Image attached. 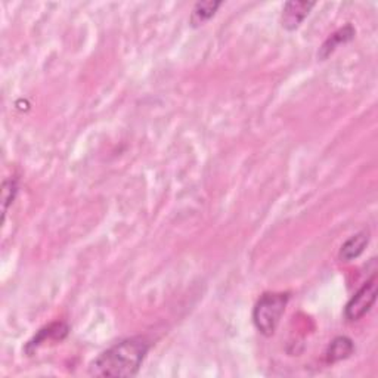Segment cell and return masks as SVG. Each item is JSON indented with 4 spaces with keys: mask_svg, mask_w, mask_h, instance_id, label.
Masks as SVG:
<instances>
[{
    "mask_svg": "<svg viewBox=\"0 0 378 378\" xmlns=\"http://www.w3.org/2000/svg\"><path fill=\"white\" fill-rule=\"evenodd\" d=\"M313 6L315 2H287L283 8L281 15V24L284 29L288 32L299 29Z\"/></svg>",
    "mask_w": 378,
    "mask_h": 378,
    "instance_id": "4",
    "label": "cell"
},
{
    "mask_svg": "<svg viewBox=\"0 0 378 378\" xmlns=\"http://www.w3.org/2000/svg\"><path fill=\"white\" fill-rule=\"evenodd\" d=\"M370 232L368 231H360L355 235H352L349 238V240L342 245L340 253H339V259L342 262H352L355 259H358L365 248L370 244Z\"/></svg>",
    "mask_w": 378,
    "mask_h": 378,
    "instance_id": "5",
    "label": "cell"
},
{
    "mask_svg": "<svg viewBox=\"0 0 378 378\" xmlns=\"http://www.w3.org/2000/svg\"><path fill=\"white\" fill-rule=\"evenodd\" d=\"M18 194V182L17 179H6L4 180V185H2V201H4V219L6 216V212H8V205L11 203H13V200H15Z\"/></svg>",
    "mask_w": 378,
    "mask_h": 378,
    "instance_id": "10",
    "label": "cell"
},
{
    "mask_svg": "<svg viewBox=\"0 0 378 378\" xmlns=\"http://www.w3.org/2000/svg\"><path fill=\"white\" fill-rule=\"evenodd\" d=\"M151 343L145 337L124 339L97 356L89 367L95 377H133L141 370Z\"/></svg>",
    "mask_w": 378,
    "mask_h": 378,
    "instance_id": "1",
    "label": "cell"
},
{
    "mask_svg": "<svg viewBox=\"0 0 378 378\" xmlns=\"http://www.w3.org/2000/svg\"><path fill=\"white\" fill-rule=\"evenodd\" d=\"M377 294H378L377 276H372L355 292V296L347 302L344 309L346 319L350 322H355L365 316L375 304Z\"/></svg>",
    "mask_w": 378,
    "mask_h": 378,
    "instance_id": "3",
    "label": "cell"
},
{
    "mask_svg": "<svg viewBox=\"0 0 378 378\" xmlns=\"http://www.w3.org/2000/svg\"><path fill=\"white\" fill-rule=\"evenodd\" d=\"M290 300L288 292H264L253 309L255 327L260 334L271 337L275 334Z\"/></svg>",
    "mask_w": 378,
    "mask_h": 378,
    "instance_id": "2",
    "label": "cell"
},
{
    "mask_svg": "<svg viewBox=\"0 0 378 378\" xmlns=\"http://www.w3.org/2000/svg\"><path fill=\"white\" fill-rule=\"evenodd\" d=\"M222 2H213V0H207V2H198L192 9L191 24L192 27H200L207 22L210 18L215 17V13L220 8Z\"/></svg>",
    "mask_w": 378,
    "mask_h": 378,
    "instance_id": "9",
    "label": "cell"
},
{
    "mask_svg": "<svg viewBox=\"0 0 378 378\" xmlns=\"http://www.w3.org/2000/svg\"><path fill=\"white\" fill-rule=\"evenodd\" d=\"M67 334H68V327L65 324H62V322H57V324H50L49 327H46L43 330H40L36 337L29 342V344H27V347H25V352L27 353H33L34 350L41 343H45L48 339L62 340Z\"/></svg>",
    "mask_w": 378,
    "mask_h": 378,
    "instance_id": "8",
    "label": "cell"
},
{
    "mask_svg": "<svg viewBox=\"0 0 378 378\" xmlns=\"http://www.w3.org/2000/svg\"><path fill=\"white\" fill-rule=\"evenodd\" d=\"M356 32L355 29L350 24H347L346 27H343V29L337 30L335 33H332L325 41H324V45H322L319 48V52H318V58L320 61H325L330 55L337 49L340 45H344L347 43V41L352 40L355 37Z\"/></svg>",
    "mask_w": 378,
    "mask_h": 378,
    "instance_id": "6",
    "label": "cell"
},
{
    "mask_svg": "<svg viewBox=\"0 0 378 378\" xmlns=\"http://www.w3.org/2000/svg\"><path fill=\"white\" fill-rule=\"evenodd\" d=\"M355 352V344L349 337L340 335V337H335L328 349H327V362L328 363H337L342 360L349 359Z\"/></svg>",
    "mask_w": 378,
    "mask_h": 378,
    "instance_id": "7",
    "label": "cell"
}]
</instances>
